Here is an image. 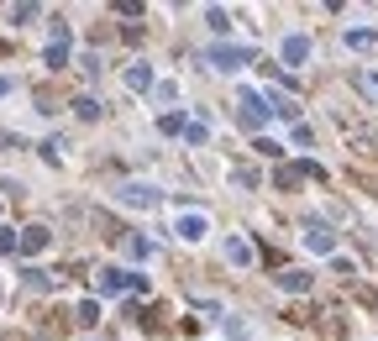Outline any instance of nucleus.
<instances>
[{
	"instance_id": "obj_14",
	"label": "nucleus",
	"mask_w": 378,
	"mask_h": 341,
	"mask_svg": "<svg viewBox=\"0 0 378 341\" xmlns=\"http://www.w3.org/2000/svg\"><path fill=\"white\" fill-rule=\"evenodd\" d=\"M347 48L368 53V48H378V32H373V26H357V32H347Z\"/></svg>"
},
{
	"instance_id": "obj_18",
	"label": "nucleus",
	"mask_w": 378,
	"mask_h": 341,
	"mask_svg": "<svg viewBox=\"0 0 378 341\" xmlns=\"http://www.w3.org/2000/svg\"><path fill=\"white\" fill-rule=\"evenodd\" d=\"M252 147H258V158H284V147L274 142V136H258V142H252Z\"/></svg>"
},
{
	"instance_id": "obj_22",
	"label": "nucleus",
	"mask_w": 378,
	"mask_h": 341,
	"mask_svg": "<svg viewBox=\"0 0 378 341\" xmlns=\"http://www.w3.org/2000/svg\"><path fill=\"white\" fill-rule=\"evenodd\" d=\"M357 90H362V94H373V100H378V74H357Z\"/></svg>"
},
{
	"instance_id": "obj_21",
	"label": "nucleus",
	"mask_w": 378,
	"mask_h": 341,
	"mask_svg": "<svg viewBox=\"0 0 378 341\" xmlns=\"http://www.w3.org/2000/svg\"><path fill=\"white\" fill-rule=\"evenodd\" d=\"M74 111H79V116H85V121H94V116H100V105H94V100H90V94H85V100H74Z\"/></svg>"
},
{
	"instance_id": "obj_2",
	"label": "nucleus",
	"mask_w": 378,
	"mask_h": 341,
	"mask_svg": "<svg viewBox=\"0 0 378 341\" xmlns=\"http://www.w3.org/2000/svg\"><path fill=\"white\" fill-rule=\"evenodd\" d=\"M242 63H252V48H237V43H221V48H210V68H242Z\"/></svg>"
},
{
	"instance_id": "obj_4",
	"label": "nucleus",
	"mask_w": 378,
	"mask_h": 341,
	"mask_svg": "<svg viewBox=\"0 0 378 341\" xmlns=\"http://www.w3.org/2000/svg\"><path fill=\"white\" fill-rule=\"evenodd\" d=\"M173 231H179V242H200L210 231V215L205 210H179V226Z\"/></svg>"
},
{
	"instance_id": "obj_3",
	"label": "nucleus",
	"mask_w": 378,
	"mask_h": 341,
	"mask_svg": "<svg viewBox=\"0 0 378 341\" xmlns=\"http://www.w3.org/2000/svg\"><path fill=\"white\" fill-rule=\"evenodd\" d=\"M69 53H74V32H69V21H58V26H53V43H48V63L63 68V63H69Z\"/></svg>"
},
{
	"instance_id": "obj_7",
	"label": "nucleus",
	"mask_w": 378,
	"mask_h": 341,
	"mask_svg": "<svg viewBox=\"0 0 378 341\" xmlns=\"http://www.w3.org/2000/svg\"><path fill=\"white\" fill-rule=\"evenodd\" d=\"M305 58H310V37L305 32L284 37V68H305Z\"/></svg>"
},
{
	"instance_id": "obj_10",
	"label": "nucleus",
	"mask_w": 378,
	"mask_h": 341,
	"mask_svg": "<svg viewBox=\"0 0 378 341\" xmlns=\"http://www.w3.org/2000/svg\"><path fill=\"white\" fill-rule=\"evenodd\" d=\"M158 200H163V195H158V189H147V184H126V189H121V205H142V210H153Z\"/></svg>"
},
{
	"instance_id": "obj_19",
	"label": "nucleus",
	"mask_w": 378,
	"mask_h": 341,
	"mask_svg": "<svg viewBox=\"0 0 378 341\" xmlns=\"http://www.w3.org/2000/svg\"><path fill=\"white\" fill-rule=\"evenodd\" d=\"M126 247H131V252H137V257H142V263H147V257H153V252H158V247H153V242H147V237H131V242H126Z\"/></svg>"
},
{
	"instance_id": "obj_8",
	"label": "nucleus",
	"mask_w": 378,
	"mask_h": 341,
	"mask_svg": "<svg viewBox=\"0 0 378 341\" xmlns=\"http://www.w3.org/2000/svg\"><path fill=\"white\" fill-rule=\"evenodd\" d=\"M48 226H26L21 237H16V252H26V257H37V252H48Z\"/></svg>"
},
{
	"instance_id": "obj_24",
	"label": "nucleus",
	"mask_w": 378,
	"mask_h": 341,
	"mask_svg": "<svg viewBox=\"0 0 378 341\" xmlns=\"http://www.w3.org/2000/svg\"><path fill=\"white\" fill-rule=\"evenodd\" d=\"M0 94H11V79H0Z\"/></svg>"
},
{
	"instance_id": "obj_1",
	"label": "nucleus",
	"mask_w": 378,
	"mask_h": 341,
	"mask_svg": "<svg viewBox=\"0 0 378 341\" xmlns=\"http://www.w3.org/2000/svg\"><path fill=\"white\" fill-rule=\"evenodd\" d=\"M94 289L100 294H147V273H126V268H100L94 273Z\"/></svg>"
},
{
	"instance_id": "obj_6",
	"label": "nucleus",
	"mask_w": 378,
	"mask_h": 341,
	"mask_svg": "<svg viewBox=\"0 0 378 341\" xmlns=\"http://www.w3.org/2000/svg\"><path fill=\"white\" fill-rule=\"evenodd\" d=\"M274 283H279L284 294H310V283H315V273H305V268H284Z\"/></svg>"
},
{
	"instance_id": "obj_9",
	"label": "nucleus",
	"mask_w": 378,
	"mask_h": 341,
	"mask_svg": "<svg viewBox=\"0 0 378 341\" xmlns=\"http://www.w3.org/2000/svg\"><path fill=\"white\" fill-rule=\"evenodd\" d=\"M305 247H310V252H320V257H336V237L315 221V226H305Z\"/></svg>"
},
{
	"instance_id": "obj_5",
	"label": "nucleus",
	"mask_w": 378,
	"mask_h": 341,
	"mask_svg": "<svg viewBox=\"0 0 378 341\" xmlns=\"http://www.w3.org/2000/svg\"><path fill=\"white\" fill-rule=\"evenodd\" d=\"M237 105H242V121H247V126H263V121H268V105H263L258 90H242Z\"/></svg>"
},
{
	"instance_id": "obj_11",
	"label": "nucleus",
	"mask_w": 378,
	"mask_h": 341,
	"mask_svg": "<svg viewBox=\"0 0 378 341\" xmlns=\"http://www.w3.org/2000/svg\"><path fill=\"white\" fill-rule=\"evenodd\" d=\"M300 179H305V163H279V168H274V184L279 189H294Z\"/></svg>"
},
{
	"instance_id": "obj_13",
	"label": "nucleus",
	"mask_w": 378,
	"mask_h": 341,
	"mask_svg": "<svg viewBox=\"0 0 378 341\" xmlns=\"http://www.w3.org/2000/svg\"><path fill=\"white\" fill-rule=\"evenodd\" d=\"M126 85L147 94V90H153V68H147V63H131V68H126Z\"/></svg>"
},
{
	"instance_id": "obj_12",
	"label": "nucleus",
	"mask_w": 378,
	"mask_h": 341,
	"mask_svg": "<svg viewBox=\"0 0 378 341\" xmlns=\"http://www.w3.org/2000/svg\"><path fill=\"white\" fill-rule=\"evenodd\" d=\"M226 257H232L237 268H252V247H247L242 237H226Z\"/></svg>"
},
{
	"instance_id": "obj_15",
	"label": "nucleus",
	"mask_w": 378,
	"mask_h": 341,
	"mask_svg": "<svg viewBox=\"0 0 378 341\" xmlns=\"http://www.w3.org/2000/svg\"><path fill=\"white\" fill-rule=\"evenodd\" d=\"M179 136H184V142H195V147H200V142H210L205 121H184V131H179Z\"/></svg>"
},
{
	"instance_id": "obj_20",
	"label": "nucleus",
	"mask_w": 378,
	"mask_h": 341,
	"mask_svg": "<svg viewBox=\"0 0 378 341\" xmlns=\"http://www.w3.org/2000/svg\"><path fill=\"white\" fill-rule=\"evenodd\" d=\"M158 126H163V131H168V136H179V131H184V116H179V111H168V116H163V121H158Z\"/></svg>"
},
{
	"instance_id": "obj_23",
	"label": "nucleus",
	"mask_w": 378,
	"mask_h": 341,
	"mask_svg": "<svg viewBox=\"0 0 378 341\" xmlns=\"http://www.w3.org/2000/svg\"><path fill=\"white\" fill-rule=\"evenodd\" d=\"M0 252H16V231H6V226H0Z\"/></svg>"
},
{
	"instance_id": "obj_16",
	"label": "nucleus",
	"mask_w": 378,
	"mask_h": 341,
	"mask_svg": "<svg viewBox=\"0 0 378 341\" xmlns=\"http://www.w3.org/2000/svg\"><path fill=\"white\" fill-rule=\"evenodd\" d=\"M205 21L215 26V32H232V11H221V6H210V11H205Z\"/></svg>"
},
{
	"instance_id": "obj_17",
	"label": "nucleus",
	"mask_w": 378,
	"mask_h": 341,
	"mask_svg": "<svg viewBox=\"0 0 378 341\" xmlns=\"http://www.w3.org/2000/svg\"><path fill=\"white\" fill-rule=\"evenodd\" d=\"M74 315H79V325H94V320H100V305H94V299H85Z\"/></svg>"
}]
</instances>
